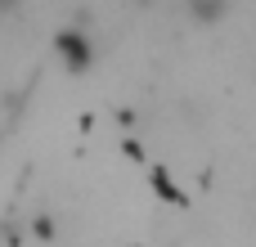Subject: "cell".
Listing matches in <instances>:
<instances>
[{"label": "cell", "mask_w": 256, "mask_h": 247, "mask_svg": "<svg viewBox=\"0 0 256 247\" xmlns=\"http://www.w3.org/2000/svg\"><path fill=\"white\" fill-rule=\"evenodd\" d=\"M54 54H58V63L68 68V76H81V72L94 68V40H90L81 27H63V32L54 36Z\"/></svg>", "instance_id": "cell-1"}, {"label": "cell", "mask_w": 256, "mask_h": 247, "mask_svg": "<svg viewBox=\"0 0 256 247\" xmlns=\"http://www.w3.org/2000/svg\"><path fill=\"white\" fill-rule=\"evenodd\" d=\"M230 14V0H189V18L194 22H220Z\"/></svg>", "instance_id": "cell-2"}, {"label": "cell", "mask_w": 256, "mask_h": 247, "mask_svg": "<svg viewBox=\"0 0 256 247\" xmlns=\"http://www.w3.org/2000/svg\"><path fill=\"white\" fill-rule=\"evenodd\" d=\"M36 234H40V238H54V225H50V216H40V220H36Z\"/></svg>", "instance_id": "cell-3"}]
</instances>
